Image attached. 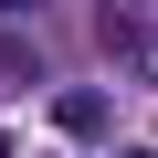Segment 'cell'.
Returning a JSON list of instances; mask_svg holds the SVG:
<instances>
[{"label": "cell", "instance_id": "cell-1", "mask_svg": "<svg viewBox=\"0 0 158 158\" xmlns=\"http://www.w3.org/2000/svg\"><path fill=\"white\" fill-rule=\"evenodd\" d=\"M32 85H42V53L21 32H0V95H32Z\"/></svg>", "mask_w": 158, "mask_h": 158}, {"label": "cell", "instance_id": "cell-2", "mask_svg": "<svg viewBox=\"0 0 158 158\" xmlns=\"http://www.w3.org/2000/svg\"><path fill=\"white\" fill-rule=\"evenodd\" d=\"M106 42H116L127 63H158V42H148V21H137V11H106Z\"/></svg>", "mask_w": 158, "mask_h": 158}, {"label": "cell", "instance_id": "cell-3", "mask_svg": "<svg viewBox=\"0 0 158 158\" xmlns=\"http://www.w3.org/2000/svg\"><path fill=\"white\" fill-rule=\"evenodd\" d=\"M53 116H63V127H74V137H85V148H95V137H106V95H63V106H53Z\"/></svg>", "mask_w": 158, "mask_h": 158}, {"label": "cell", "instance_id": "cell-4", "mask_svg": "<svg viewBox=\"0 0 158 158\" xmlns=\"http://www.w3.org/2000/svg\"><path fill=\"white\" fill-rule=\"evenodd\" d=\"M0 11H32V0H0Z\"/></svg>", "mask_w": 158, "mask_h": 158}]
</instances>
